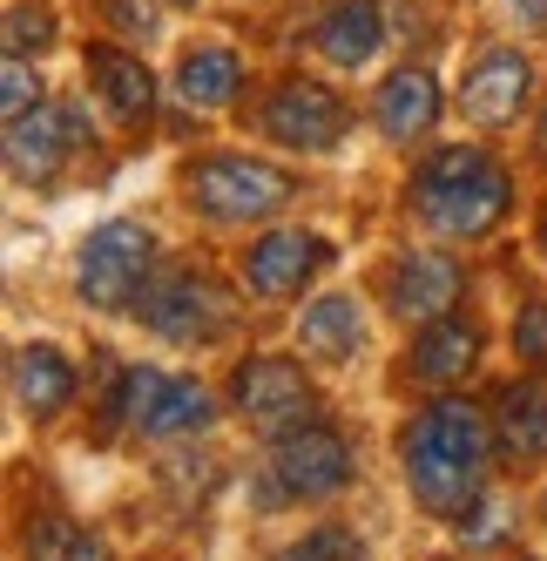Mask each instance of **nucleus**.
Here are the masks:
<instances>
[{
	"mask_svg": "<svg viewBox=\"0 0 547 561\" xmlns=\"http://www.w3.org/2000/svg\"><path fill=\"white\" fill-rule=\"evenodd\" d=\"M527 95H534V61L514 48H487L459 82V115L474 129H507V123H521Z\"/></svg>",
	"mask_w": 547,
	"mask_h": 561,
	"instance_id": "nucleus-13",
	"label": "nucleus"
},
{
	"mask_svg": "<svg viewBox=\"0 0 547 561\" xmlns=\"http://www.w3.org/2000/svg\"><path fill=\"white\" fill-rule=\"evenodd\" d=\"M540 244H547V217H540Z\"/></svg>",
	"mask_w": 547,
	"mask_h": 561,
	"instance_id": "nucleus-32",
	"label": "nucleus"
},
{
	"mask_svg": "<svg viewBox=\"0 0 547 561\" xmlns=\"http://www.w3.org/2000/svg\"><path fill=\"white\" fill-rule=\"evenodd\" d=\"M493 433L514 460H547V379H521L493 399Z\"/></svg>",
	"mask_w": 547,
	"mask_h": 561,
	"instance_id": "nucleus-20",
	"label": "nucleus"
},
{
	"mask_svg": "<svg viewBox=\"0 0 547 561\" xmlns=\"http://www.w3.org/2000/svg\"><path fill=\"white\" fill-rule=\"evenodd\" d=\"M82 541V528H74L68 514H42L27 528V561H68V548Z\"/></svg>",
	"mask_w": 547,
	"mask_h": 561,
	"instance_id": "nucleus-27",
	"label": "nucleus"
},
{
	"mask_svg": "<svg viewBox=\"0 0 547 561\" xmlns=\"http://www.w3.org/2000/svg\"><path fill=\"white\" fill-rule=\"evenodd\" d=\"M8 386H14V407L34 413V420H55L61 407H74V386H82V373L68 366V352L61 345H21L8 358Z\"/></svg>",
	"mask_w": 547,
	"mask_h": 561,
	"instance_id": "nucleus-15",
	"label": "nucleus"
},
{
	"mask_svg": "<svg viewBox=\"0 0 547 561\" xmlns=\"http://www.w3.org/2000/svg\"><path fill=\"white\" fill-rule=\"evenodd\" d=\"M230 407H237V420L244 426H257V433H291V426H304V420H318V386L304 379V366L298 358H284V352H251L237 373H230Z\"/></svg>",
	"mask_w": 547,
	"mask_h": 561,
	"instance_id": "nucleus-7",
	"label": "nucleus"
},
{
	"mask_svg": "<svg viewBox=\"0 0 547 561\" xmlns=\"http://www.w3.org/2000/svg\"><path fill=\"white\" fill-rule=\"evenodd\" d=\"M237 89H244V61L230 55V48H189L176 61V95L197 108V115L230 108V102H237Z\"/></svg>",
	"mask_w": 547,
	"mask_h": 561,
	"instance_id": "nucleus-21",
	"label": "nucleus"
},
{
	"mask_svg": "<svg viewBox=\"0 0 547 561\" xmlns=\"http://www.w3.org/2000/svg\"><path fill=\"white\" fill-rule=\"evenodd\" d=\"M514 358L534 373H547V298H527L514 311Z\"/></svg>",
	"mask_w": 547,
	"mask_h": 561,
	"instance_id": "nucleus-25",
	"label": "nucleus"
},
{
	"mask_svg": "<svg viewBox=\"0 0 547 561\" xmlns=\"http://www.w3.org/2000/svg\"><path fill=\"white\" fill-rule=\"evenodd\" d=\"M459 298H466V271H459L453 251H406L385 271V311H393L399 325H433Z\"/></svg>",
	"mask_w": 547,
	"mask_h": 561,
	"instance_id": "nucleus-11",
	"label": "nucleus"
},
{
	"mask_svg": "<svg viewBox=\"0 0 547 561\" xmlns=\"http://www.w3.org/2000/svg\"><path fill=\"white\" fill-rule=\"evenodd\" d=\"M500 447L493 413L474 407L459 392H440L433 407H419L412 426L399 433V467H406V488L426 514L459 520L487 494V460Z\"/></svg>",
	"mask_w": 547,
	"mask_h": 561,
	"instance_id": "nucleus-1",
	"label": "nucleus"
},
{
	"mask_svg": "<svg viewBox=\"0 0 547 561\" xmlns=\"http://www.w3.org/2000/svg\"><path fill=\"white\" fill-rule=\"evenodd\" d=\"M108 413H123V420H129L136 433H149V439H189V433H210L217 399H210L197 379H183V373L129 366V373H115Z\"/></svg>",
	"mask_w": 547,
	"mask_h": 561,
	"instance_id": "nucleus-5",
	"label": "nucleus"
},
{
	"mask_svg": "<svg viewBox=\"0 0 547 561\" xmlns=\"http://www.w3.org/2000/svg\"><path fill=\"white\" fill-rule=\"evenodd\" d=\"M540 514H547V501H540Z\"/></svg>",
	"mask_w": 547,
	"mask_h": 561,
	"instance_id": "nucleus-34",
	"label": "nucleus"
},
{
	"mask_svg": "<svg viewBox=\"0 0 547 561\" xmlns=\"http://www.w3.org/2000/svg\"><path fill=\"white\" fill-rule=\"evenodd\" d=\"M372 115H379V136H385V142H419V136H433V123H440V82H433L426 68L385 75Z\"/></svg>",
	"mask_w": 547,
	"mask_h": 561,
	"instance_id": "nucleus-18",
	"label": "nucleus"
},
{
	"mask_svg": "<svg viewBox=\"0 0 547 561\" xmlns=\"http://www.w3.org/2000/svg\"><path fill=\"white\" fill-rule=\"evenodd\" d=\"M278 561H365V541L345 528V520H318L304 541H291Z\"/></svg>",
	"mask_w": 547,
	"mask_h": 561,
	"instance_id": "nucleus-22",
	"label": "nucleus"
},
{
	"mask_svg": "<svg viewBox=\"0 0 547 561\" xmlns=\"http://www.w3.org/2000/svg\"><path fill=\"white\" fill-rule=\"evenodd\" d=\"M89 75H95V95L108 102L115 129H149L155 123V75L142 68V55L115 48V42H95L89 55Z\"/></svg>",
	"mask_w": 547,
	"mask_h": 561,
	"instance_id": "nucleus-14",
	"label": "nucleus"
},
{
	"mask_svg": "<svg viewBox=\"0 0 547 561\" xmlns=\"http://www.w3.org/2000/svg\"><path fill=\"white\" fill-rule=\"evenodd\" d=\"M170 8H197V0H170Z\"/></svg>",
	"mask_w": 547,
	"mask_h": 561,
	"instance_id": "nucleus-31",
	"label": "nucleus"
},
{
	"mask_svg": "<svg viewBox=\"0 0 547 561\" xmlns=\"http://www.w3.org/2000/svg\"><path fill=\"white\" fill-rule=\"evenodd\" d=\"M514 14H521L527 27H547V0H514Z\"/></svg>",
	"mask_w": 547,
	"mask_h": 561,
	"instance_id": "nucleus-30",
	"label": "nucleus"
},
{
	"mask_svg": "<svg viewBox=\"0 0 547 561\" xmlns=\"http://www.w3.org/2000/svg\"><path fill=\"white\" fill-rule=\"evenodd\" d=\"M0 108H8V123L42 108V75L27 68V55H8V68H0Z\"/></svg>",
	"mask_w": 547,
	"mask_h": 561,
	"instance_id": "nucleus-23",
	"label": "nucleus"
},
{
	"mask_svg": "<svg viewBox=\"0 0 547 561\" xmlns=\"http://www.w3.org/2000/svg\"><path fill=\"white\" fill-rule=\"evenodd\" d=\"M136 318L170 345H210V339H223L237 325V298H230L210 271H170L163 285L142 291Z\"/></svg>",
	"mask_w": 547,
	"mask_h": 561,
	"instance_id": "nucleus-6",
	"label": "nucleus"
},
{
	"mask_svg": "<svg viewBox=\"0 0 547 561\" xmlns=\"http://www.w3.org/2000/svg\"><path fill=\"white\" fill-rule=\"evenodd\" d=\"M507 528H514V507H507V501H493V494H480L474 507L459 514V535H466V548H493V541H507Z\"/></svg>",
	"mask_w": 547,
	"mask_h": 561,
	"instance_id": "nucleus-24",
	"label": "nucleus"
},
{
	"mask_svg": "<svg viewBox=\"0 0 547 561\" xmlns=\"http://www.w3.org/2000/svg\"><path fill=\"white\" fill-rule=\"evenodd\" d=\"M480 366V325L474 318H433V325H419L412 332V379L419 386H459V379H474Z\"/></svg>",
	"mask_w": 547,
	"mask_h": 561,
	"instance_id": "nucleus-16",
	"label": "nucleus"
},
{
	"mask_svg": "<svg viewBox=\"0 0 547 561\" xmlns=\"http://www.w3.org/2000/svg\"><path fill=\"white\" fill-rule=\"evenodd\" d=\"M74 149H82V108L42 102L34 115L8 123V176H14L21 190H48Z\"/></svg>",
	"mask_w": 547,
	"mask_h": 561,
	"instance_id": "nucleus-10",
	"label": "nucleus"
},
{
	"mask_svg": "<svg viewBox=\"0 0 547 561\" xmlns=\"http://www.w3.org/2000/svg\"><path fill=\"white\" fill-rule=\"evenodd\" d=\"M412 210L433 224L446 244H474V237L500 230L514 210V176H507L480 142L433 149L412 170Z\"/></svg>",
	"mask_w": 547,
	"mask_h": 561,
	"instance_id": "nucleus-2",
	"label": "nucleus"
},
{
	"mask_svg": "<svg viewBox=\"0 0 547 561\" xmlns=\"http://www.w3.org/2000/svg\"><path fill=\"white\" fill-rule=\"evenodd\" d=\"M298 352L318 358V366H345V358L365 352V305L351 291H325L311 298L298 318Z\"/></svg>",
	"mask_w": 547,
	"mask_h": 561,
	"instance_id": "nucleus-17",
	"label": "nucleus"
},
{
	"mask_svg": "<svg viewBox=\"0 0 547 561\" xmlns=\"http://www.w3.org/2000/svg\"><path fill=\"white\" fill-rule=\"evenodd\" d=\"M68 561H115V554H108V548H102L95 535H82V541H74V548H68Z\"/></svg>",
	"mask_w": 547,
	"mask_h": 561,
	"instance_id": "nucleus-29",
	"label": "nucleus"
},
{
	"mask_svg": "<svg viewBox=\"0 0 547 561\" xmlns=\"http://www.w3.org/2000/svg\"><path fill=\"white\" fill-rule=\"evenodd\" d=\"M183 196L210 224H264L298 196V183H291V170L264 163V156H197L183 170Z\"/></svg>",
	"mask_w": 547,
	"mask_h": 561,
	"instance_id": "nucleus-3",
	"label": "nucleus"
},
{
	"mask_svg": "<svg viewBox=\"0 0 547 561\" xmlns=\"http://www.w3.org/2000/svg\"><path fill=\"white\" fill-rule=\"evenodd\" d=\"M48 42H55V14L21 0V8L8 14V55H42Z\"/></svg>",
	"mask_w": 547,
	"mask_h": 561,
	"instance_id": "nucleus-26",
	"label": "nucleus"
},
{
	"mask_svg": "<svg viewBox=\"0 0 547 561\" xmlns=\"http://www.w3.org/2000/svg\"><path fill=\"white\" fill-rule=\"evenodd\" d=\"M345 123H351L345 95L311 82V75H291V82H278L264 102V136L284 142V149H304V156H331L345 142Z\"/></svg>",
	"mask_w": 547,
	"mask_h": 561,
	"instance_id": "nucleus-9",
	"label": "nucleus"
},
{
	"mask_svg": "<svg viewBox=\"0 0 547 561\" xmlns=\"http://www.w3.org/2000/svg\"><path fill=\"white\" fill-rule=\"evenodd\" d=\"M540 149H547V136H540Z\"/></svg>",
	"mask_w": 547,
	"mask_h": 561,
	"instance_id": "nucleus-33",
	"label": "nucleus"
},
{
	"mask_svg": "<svg viewBox=\"0 0 547 561\" xmlns=\"http://www.w3.org/2000/svg\"><path fill=\"white\" fill-rule=\"evenodd\" d=\"M270 473H278V494L291 501H338L351 488V473H359V460H351V439L338 426L304 420L270 439Z\"/></svg>",
	"mask_w": 547,
	"mask_h": 561,
	"instance_id": "nucleus-8",
	"label": "nucleus"
},
{
	"mask_svg": "<svg viewBox=\"0 0 547 561\" xmlns=\"http://www.w3.org/2000/svg\"><path fill=\"white\" fill-rule=\"evenodd\" d=\"M155 277V237L129 217H108L82 237V257H74V298L89 311H129L142 305Z\"/></svg>",
	"mask_w": 547,
	"mask_h": 561,
	"instance_id": "nucleus-4",
	"label": "nucleus"
},
{
	"mask_svg": "<svg viewBox=\"0 0 547 561\" xmlns=\"http://www.w3.org/2000/svg\"><path fill=\"white\" fill-rule=\"evenodd\" d=\"M108 27H123V34H136V42H149V34H155V8H149V0H108Z\"/></svg>",
	"mask_w": 547,
	"mask_h": 561,
	"instance_id": "nucleus-28",
	"label": "nucleus"
},
{
	"mask_svg": "<svg viewBox=\"0 0 547 561\" xmlns=\"http://www.w3.org/2000/svg\"><path fill=\"white\" fill-rule=\"evenodd\" d=\"M331 257H338V251L325 244L318 230H264L257 244L244 251V285H251V298H264V305H284V298H298Z\"/></svg>",
	"mask_w": 547,
	"mask_h": 561,
	"instance_id": "nucleus-12",
	"label": "nucleus"
},
{
	"mask_svg": "<svg viewBox=\"0 0 547 561\" xmlns=\"http://www.w3.org/2000/svg\"><path fill=\"white\" fill-rule=\"evenodd\" d=\"M385 48V8L379 0H338L318 21V55L331 68H372Z\"/></svg>",
	"mask_w": 547,
	"mask_h": 561,
	"instance_id": "nucleus-19",
	"label": "nucleus"
}]
</instances>
